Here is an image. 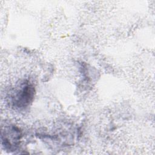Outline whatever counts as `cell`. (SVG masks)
I'll use <instances>...</instances> for the list:
<instances>
[{
	"mask_svg": "<svg viewBox=\"0 0 155 155\" xmlns=\"http://www.w3.org/2000/svg\"><path fill=\"white\" fill-rule=\"evenodd\" d=\"M21 132L18 128L12 125L5 127L2 131V144L4 147L10 151H15L20 143Z\"/></svg>",
	"mask_w": 155,
	"mask_h": 155,
	"instance_id": "2",
	"label": "cell"
},
{
	"mask_svg": "<svg viewBox=\"0 0 155 155\" xmlns=\"http://www.w3.org/2000/svg\"><path fill=\"white\" fill-rule=\"evenodd\" d=\"M35 92V87L31 84L28 81L22 82L12 97L13 106L19 109L25 108L32 102Z\"/></svg>",
	"mask_w": 155,
	"mask_h": 155,
	"instance_id": "1",
	"label": "cell"
}]
</instances>
